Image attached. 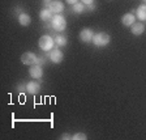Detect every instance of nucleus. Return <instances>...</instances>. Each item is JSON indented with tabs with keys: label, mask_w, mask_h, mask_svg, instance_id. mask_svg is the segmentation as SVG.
<instances>
[{
	"label": "nucleus",
	"mask_w": 146,
	"mask_h": 140,
	"mask_svg": "<svg viewBox=\"0 0 146 140\" xmlns=\"http://www.w3.org/2000/svg\"><path fill=\"white\" fill-rule=\"evenodd\" d=\"M38 45L42 51H51V49L55 45V40H52L51 36H42L38 41Z\"/></svg>",
	"instance_id": "nucleus-1"
},
{
	"label": "nucleus",
	"mask_w": 146,
	"mask_h": 140,
	"mask_svg": "<svg viewBox=\"0 0 146 140\" xmlns=\"http://www.w3.org/2000/svg\"><path fill=\"white\" fill-rule=\"evenodd\" d=\"M51 25H52V29H54V30L63 31L64 29L67 27V21H65V18L61 15H55L51 21Z\"/></svg>",
	"instance_id": "nucleus-2"
},
{
	"label": "nucleus",
	"mask_w": 146,
	"mask_h": 140,
	"mask_svg": "<svg viewBox=\"0 0 146 140\" xmlns=\"http://www.w3.org/2000/svg\"><path fill=\"white\" fill-rule=\"evenodd\" d=\"M110 36L107 33H97L94 34V37H93V43H94L95 46H98V47H104V46H107L110 43Z\"/></svg>",
	"instance_id": "nucleus-3"
},
{
	"label": "nucleus",
	"mask_w": 146,
	"mask_h": 140,
	"mask_svg": "<svg viewBox=\"0 0 146 140\" xmlns=\"http://www.w3.org/2000/svg\"><path fill=\"white\" fill-rule=\"evenodd\" d=\"M47 8H48L52 13H55V15H60L64 11V4L61 3V1H59V0H54V1H50V3L47 4Z\"/></svg>",
	"instance_id": "nucleus-4"
},
{
	"label": "nucleus",
	"mask_w": 146,
	"mask_h": 140,
	"mask_svg": "<svg viewBox=\"0 0 146 140\" xmlns=\"http://www.w3.org/2000/svg\"><path fill=\"white\" fill-rule=\"evenodd\" d=\"M93 37H94V33H93V30L89 29V27L82 29V30L80 31V40H81L82 42H85V43L91 42V41H93Z\"/></svg>",
	"instance_id": "nucleus-5"
},
{
	"label": "nucleus",
	"mask_w": 146,
	"mask_h": 140,
	"mask_svg": "<svg viewBox=\"0 0 146 140\" xmlns=\"http://www.w3.org/2000/svg\"><path fill=\"white\" fill-rule=\"evenodd\" d=\"M21 62L24 64H26V66H33V64H35V62H36V56H35V54H33V52H25V54H22V56H21Z\"/></svg>",
	"instance_id": "nucleus-6"
},
{
	"label": "nucleus",
	"mask_w": 146,
	"mask_h": 140,
	"mask_svg": "<svg viewBox=\"0 0 146 140\" xmlns=\"http://www.w3.org/2000/svg\"><path fill=\"white\" fill-rule=\"evenodd\" d=\"M29 73H30V76L33 77V79H40V77L43 76L42 67L38 66V64H33V66H30V68H29Z\"/></svg>",
	"instance_id": "nucleus-7"
},
{
	"label": "nucleus",
	"mask_w": 146,
	"mask_h": 140,
	"mask_svg": "<svg viewBox=\"0 0 146 140\" xmlns=\"http://www.w3.org/2000/svg\"><path fill=\"white\" fill-rule=\"evenodd\" d=\"M26 90L30 94H36L40 90V82L39 81H29L26 84Z\"/></svg>",
	"instance_id": "nucleus-8"
},
{
	"label": "nucleus",
	"mask_w": 146,
	"mask_h": 140,
	"mask_svg": "<svg viewBox=\"0 0 146 140\" xmlns=\"http://www.w3.org/2000/svg\"><path fill=\"white\" fill-rule=\"evenodd\" d=\"M48 55H50V59H51L54 63H60L61 60H63V58H64V55H63V52L60 51L59 49H54V50H51V51L48 52Z\"/></svg>",
	"instance_id": "nucleus-9"
},
{
	"label": "nucleus",
	"mask_w": 146,
	"mask_h": 140,
	"mask_svg": "<svg viewBox=\"0 0 146 140\" xmlns=\"http://www.w3.org/2000/svg\"><path fill=\"white\" fill-rule=\"evenodd\" d=\"M39 17H40V20H42L43 22H51L52 18H54V13H52L48 8H44V9L40 11Z\"/></svg>",
	"instance_id": "nucleus-10"
},
{
	"label": "nucleus",
	"mask_w": 146,
	"mask_h": 140,
	"mask_svg": "<svg viewBox=\"0 0 146 140\" xmlns=\"http://www.w3.org/2000/svg\"><path fill=\"white\" fill-rule=\"evenodd\" d=\"M134 22H136V17H134L133 13H125L121 17V24L124 26H132Z\"/></svg>",
	"instance_id": "nucleus-11"
},
{
	"label": "nucleus",
	"mask_w": 146,
	"mask_h": 140,
	"mask_svg": "<svg viewBox=\"0 0 146 140\" xmlns=\"http://www.w3.org/2000/svg\"><path fill=\"white\" fill-rule=\"evenodd\" d=\"M145 31V25L142 22H134L132 25V34L133 36H141Z\"/></svg>",
	"instance_id": "nucleus-12"
},
{
	"label": "nucleus",
	"mask_w": 146,
	"mask_h": 140,
	"mask_svg": "<svg viewBox=\"0 0 146 140\" xmlns=\"http://www.w3.org/2000/svg\"><path fill=\"white\" fill-rule=\"evenodd\" d=\"M18 22H20V25L21 26H27V25H30L31 22V17L27 13H20L18 15Z\"/></svg>",
	"instance_id": "nucleus-13"
},
{
	"label": "nucleus",
	"mask_w": 146,
	"mask_h": 140,
	"mask_svg": "<svg viewBox=\"0 0 146 140\" xmlns=\"http://www.w3.org/2000/svg\"><path fill=\"white\" fill-rule=\"evenodd\" d=\"M137 17L140 18L141 21H146V4H141L136 11Z\"/></svg>",
	"instance_id": "nucleus-14"
},
{
	"label": "nucleus",
	"mask_w": 146,
	"mask_h": 140,
	"mask_svg": "<svg viewBox=\"0 0 146 140\" xmlns=\"http://www.w3.org/2000/svg\"><path fill=\"white\" fill-rule=\"evenodd\" d=\"M72 11H73L74 13H77V15H80V13H82V12H85V11H86V5L82 3V1H81V3L78 1V3L73 4Z\"/></svg>",
	"instance_id": "nucleus-15"
},
{
	"label": "nucleus",
	"mask_w": 146,
	"mask_h": 140,
	"mask_svg": "<svg viewBox=\"0 0 146 140\" xmlns=\"http://www.w3.org/2000/svg\"><path fill=\"white\" fill-rule=\"evenodd\" d=\"M55 45L58 46V47H63V46H65L67 45V38L64 36H56L55 37Z\"/></svg>",
	"instance_id": "nucleus-16"
},
{
	"label": "nucleus",
	"mask_w": 146,
	"mask_h": 140,
	"mask_svg": "<svg viewBox=\"0 0 146 140\" xmlns=\"http://www.w3.org/2000/svg\"><path fill=\"white\" fill-rule=\"evenodd\" d=\"M86 139H88V136L84 132H77V134H74L72 136V140H86Z\"/></svg>",
	"instance_id": "nucleus-17"
},
{
	"label": "nucleus",
	"mask_w": 146,
	"mask_h": 140,
	"mask_svg": "<svg viewBox=\"0 0 146 140\" xmlns=\"http://www.w3.org/2000/svg\"><path fill=\"white\" fill-rule=\"evenodd\" d=\"M17 90L20 92V93H24V92H27V90H26V85H25L24 82H20V84L17 85Z\"/></svg>",
	"instance_id": "nucleus-18"
},
{
	"label": "nucleus",
	"mask_w": 146,
	"mask_h": 140,
	"mask_svg": "<svg viewBox=\"0 0 146 140\" xmlns=\"http://www.w3.org/2000/svg\"><path fill=\"white\" fill-rule=\"evenodd\" d=\"M95 9H97V4L95 3H91V4H88V5H86V11H89V12H93Z\"/></svg>",
	"instance_id": "nucleus-19"
},
{
	"label": "nucleus",
	"mask_w": 146,
	"mask_h": 140,
	"mask_svg": "<svg viewBox=\"0 0 146 140\" xmlns=\"http://www.w3.org/2000/svg\"><path fill=\"white\" fill-rule=\"evenodd\" d=\"M44 63H46V59L43 58V56H36V62H35V64H38V66H43Z\"/></svg>",
	"instance_id": "nucleus-20"
},
{
	"label": "nucleus",
	"mask_w": 146,
	"mask_h": 140,
	"mask_svg": "<svg viewBox=\"0 0 146 140\" xmlns=\"http://www.w3.org/2000/svg\"><path fill=\"white\" fill-rule=\"evenodd\" d=\"M81 1L85 4V5H88V4H91V3H95V0H81Z\"/></svg>",
	"instance_id": "nucleus-21"
},
{
	"label": "nucleus",
	"mask_w": 146,
	"mask_h": 140,
	"mask_svg": "<svg viewBox=\"0 0 146 140\" xmlns=\"http://www.w3.org/2000/svg\"><path fill=\"white\" fill-rule=\"evenodd\" d=\"M60 139H72V136H70L69 134H63L60 136Z\"/></svg>",
	"instance_id": "nucleus-22"
},
{
	"label": "nucleus",
	"mask_w": 146,
	"mask_h": 140,
	"mask_svg": "<svg viewBox=\"0 0 146 140\" xmlns=\"http://www.w3.org/2000/svg\"><path fill=\"white\" fill-rule=\"evenodd\" d=\"M68 4H70V5H73V4H76V3H78V0H65Z\"/></svg>",
	"instance_id": "nucleus-23"
},
{
	"label": "nucleus",
	"mask_w": 146,
	"mask_h": 140,
	"mask_svg": "<svg viewBox=\"0 0 146 140\" xmlns=\"http://www.w3.org/2000/svg\"><path fill=\"white\" fill-rule=\"evenodd\" d=\"M43 1H44V3H46V4H48V3H50V1H51V0H43Z\"/></svg>",
	"instance_id": "nucleus-24"
},
{
	"label": "nucleus",
	"mask_w": 146,
	"mask_h": 140,
	"mask_svg": "<svg viewBox=\"0 0 146 140\" xmlns=\"http://www.w3.org/2000/svg\"><path fill=\"white\" fill-rule=\"evenodd\" d=\"M142 1H143V3H145V4H146V0H142Z\"/></svg>",
	"instance_id": "nucleus-25"
}]
</instances>
